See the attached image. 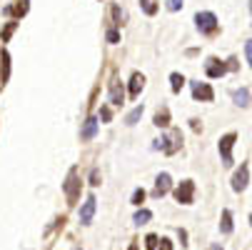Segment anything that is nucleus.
Here are the masks:
<instances>
[{"label":"nucleus","mask_w":252,"mask_h":250,"mask_svg":"<svg viewBox=\"0 0 252 250\" xmlns=\"http://www.w3.org/2000/svg\"><path fill=\"white\" fill-rule=\"evenodd\" d=\"M205 70H207V75H210V78H222L227 70H230V65H227V63H220L218 58H210L207 65H205Z\"/></svg>","instance_id":"6"},{"label":"nucleus","mask_w":252,"mask_h":250,"mask_svg":"<svg viewBox=\"0 0 252 250\" xmlns=\"http://www.w3.org/2000/svg\"><path fill=\"white\" fill-rule=\"evenodd\" d=\"M63 188H65L67 205H78V200H80V175H78V168H70Z\"/></svg>","instance_id":"1"},{"label":"nucleus","mask_w":252,"mask_h":250,"mask_svg":"<svg viewBox=\"0 0 252 250\" xmlns=\"http://www.w3.org/2000/svg\"><path fill=\"white\" fill-rule=\"evenodd\" d=\"M180 143H183V135H180V130H170L165 138L155 140V148H158V150H165L167 155H172V153L180 148Z\"/></svg>","instance_id":"2"},{"label":"nucleus","mask_w":252,"mask_h":250,"mask_svg":"<svg viewBox=\"0 0 252 250\" xmlns=\"http://www.w3.org/2000/svg\"><path fill=\"white\" fill-rule=\"evenodd\" d=\"M120 40V33L118 30H107V43H118Z\"/></svg>","instance_id":"27"},{"label":"nucleus","mask_w":252,"mask_h":250,"mask_svg":"<svg viewBox=\"0 0 252 250\" xmlns=\"http://www.w3.org/2000/svg\"><path fill=\"white\" fill-rule=\"evenodd\" d=\"M158 250H172V243H170L167 238H162V240H160V245H158Z\"/></svg>","instance_id":"30"},{"label":"nucleus","mask_w":252,"mask_h":250,"mask_svg":"<svg viewBox=\"0 0 252 250\" xmlns=\"http://www.w3.org/2000/svg\"><path fill=\"white\" fill-rule=\"evenodd\" d=\"M15 28H18V23H8V25H5V30H3V35H0V40L8 43V40H10V35L15 33Z\"/></svg>","instance_id":"23"},{"label":"nucleus","mask_w":252,"mask_h":250,"mask_svg":"<svg viewBox=\"0 0 252 250\" xmlns=\"http://www.w3.org/2000/svg\"><path fill=\"white\" fill-rule=\"evenodd\" d=\"M3 13H5V15H18V18H23V15L28 13V0H20L18 5H13V8H5Z\"/></svg>","instance_id":"16"},{"label":"nucleus","mask_w":252,"mask_h":250,"mask_svg":"<svg viewBox=\"0 0 252 250\" xmlns=\"http://www.w3.org/2000/svg\"><path fill=\"white\" fill-rule=\"evenodd\" d=\"M250 225H252V215H250Z\"/></svg>","instance_id":"33"},{"label":"nucleus","mask_w":252,"mask_h":250,"mask_svg":"<svg viewBox=\"0 0 252 250\" xmlns=\"http://www.w3.org/2000/svg\"><path fill=\"white\" fill-rule=\"evenodd\" d=\"M195 25H197L200 33L212 35L215 30H218V18H215L212 13H197V15H195Z\"/></svg>","instance_id":"4"},{"label":"nucleus","mask_w":252,"mask_h":250,"mask_svg":"<svg viewBox=\"0 0 252 250\" xmlns=\"http://www.w3.org/2000/svg\"><path fill=\"white\" fill-rule=\"evenodd\" d=\"M170 183H172V178H170L167 173H160L158 180H155V188H153V195H155V198H162V195L170 190Z\"/></svg>","instance_id":"10"},{"label":"nucleus","mask_w":252,"mask_h":250,"mask_svg":"<svg viewBox=\"0 0 252 250\" xmlns=\"http://www.w3.org/2000/svg\"><path fill=\"white\" fill-rule=\"evenodd\" d=\"M212 250H220V248H212Z\"/></svg>","instance_id":"34"},{"label":"nucleus","mask_w":252,"mask_h":250,"mask_svg":"<svg viewBox=\"0 0 252 250\" xmlns=\"http://www.w3.org/2000/svg\"><path fill=\"white\" fill-rule=\"evenodd\" d=\"M170 83H172V93H180V90H183V85H185V78L180 75V73H172L170 75Z\"/></svg>","instance_id":"19"},{"label":"nucleus","mask_w":252,"mask_h":250,"mask_svg":"<svg viewBox=\"0 0 252 250\" xmlns=\"http://www.w3.org/2000/svg\"><path fill=\"white\" fill-rule=\"evenodd\" d=\"M140 5H142V10H145L148 15L158 13V0H140Z\"/></svg>","instance_id":"21"},{"label":"nucleus","mask_w":252,"mask_h":250,"mask_svg":"<svg viewBox=\"0 0 252 250\" xmlns=\"http://www.w3.org/2000/svg\"><path fill=\"white\" fill-rule=\"evenodd\" d=\"M232 100H235V105H240V108L250 105V93H247V88H240V90H235V93H232Z\"/></svg>","instance_id":"14"},{"label":"nucleus","mask_w":252,"mask_h":250,"mask_svg":"<svg viewBox=\"0 0 252 250\" xmlns=\"http://www.w3.org/2000/svg\"><path fill=\"white\" fill-rule=\"evenodd\" d=\"M123 98H125V93H123V83L115 78V80L110 83V103H113V105H123Z\"/></svg>","instance_id":"12"},{"label":"nucleus","mask_w":252,"mask_h":250,"mask_svg":"<svg viewBox=\"0 0 252 250\" xmlns=\"http://www.w3.org/2000/svg\"><path fill=\"white\" fill-rule=\"evenodd\" d=\"M247 180H250V168H247V165H240V170H237L235 178H232V188L240 193V190L247 188Z\"/></svg>","instance_id":"9"},{"label":"nucleus","mask_w":252,"mask_h":250,"mask_svg":"<svg viewBox=\"0 0 252 250\" xmlns=\"http://www.w3.org/2000/svg\"><path fill=\"white\" fill-rule=\"evenodd\" d=\"M100 118H102L105 123H110V120H113V110H110V108H102V110H100Z\"/></svg>","instance_id":"26"},{"label":"nucleus","mask_w":252,"mask_h":250,"mask_svg":"<svg viewBox=\"0 0 252 250\" xmlns=\"http://www.w3.org/2000/svg\"><path fill=\"white\" fill-rule=\"evenodd\" d=\"M90 185H100V173H97V170L90 173Z\"/></svg>","instance_id":"31"},{"label":"nucleus","mask_w":252,"mask_h":250,"mask_svg":"<svg viewBox=\"0 0 252 250\" xmlns=\"http://www.w3.org/2000/svg\"><path fill=\"white\" fill-rule=\"evenodd\" d=\"M95 205H97V200H95L93 195H88V198H85V203H83V208H80V223H83V225H90V223H93Z\"/></svg>","instance_id":"7"},{"label":"nucleus","mask_w":252,"mask_h":250,"mask_svg":"<svg viewBox=\"0 0 252 250\" xmlns=\"http://www.w3.org/2000/svg\"><path fill=\"white\" fill-rule=\"evenodd\" d=\"M142 200H145V190H142V188H137V190L132 193V203H135V205H140Z\"/></svg>","instance_id":"24"},{"label":"nucleus","mask_w":252,"mask_h":250,"mask_svg":"<svg viewBox=\"0 0 252 250\" xmlns=\"http://www.w3.org/2000/svg\"><path fill=\"white\" fill-rule=\"evenodd\" d=\"M150 218H153V213H150V210H137V213H135V218H132V220H135L137 225H142V223H148Z\"/></svg>","instance_id":"22"},{"label":"nucleus","mask_w":252,"mask_h":250,"mask_svg":"<svg viewBox=\"0 0 252 250\" xmlns=\"http://www.w3.org/2000/svg\"><path fill=\"white\" fill-rule=\"evenodd\" d=\"M142 88H145V75H142V73H132V78H130V98H137Z\"/></svg>","instance_id":"11"},{"label":"nucleus","mask_w":252,"mask_h":250,"mask_svg":"<svg viewBox=\"0 0 252 250\" xmlns=\"http://www.w3.org/2000/svg\"><path fill=\"white\" fill-rule=\"evenodd\" d=\"M245 55H247V60H250V68H252V40L245 43Z\"/></svg>","instance_id":"29"},{"label":"nucleus","mask_w":252,"mask_h":250,"mask_svg":"<svg viewBox=\"0 0 252 250\" xmlns=\"http://www.w3.org/2000/svg\"><path fill=\"white\" fill-rule=\"evenodd\" d=\"M250 13H252V0H250Z\"/></svg>","instance_id":"32"},{"label":"nucleus","mask_w":252,"mask_h":250,"mask_svg":"<svg viewBox=\"0 0 252 250\" xmlns=\"http://www.w3.org/2000/svg\"><path fill=\"white\" fill-rule=\"evenodd\" d=\"M155 125H158V128L170 125V110H167V108H160V110L155 113Z\"/></svg>","instance_id":"17"},{"label":"nucleus","mask_w":252,"mask_h":250,"mask_svg":"<svg viewBox=\"0 0 252 250\" xmlns=\"http://www.w3.org/2000/svg\"><path fill=\"white\" fill-rule=\"evenodd\" d=\"M95 133H97V120H95V118H88L85 125H83L80 138H83V140H90V138H95Z\"/></svg>","instance_id":"13"},{"label":"nucleus","mask_w":252,"mask_h":250,"mask_svg":"<svg viewBox=\"0 0 252 250\" xmlns=\"http://www.w3.org/2000/svg\"><path fill=\"white\" fill-rule=\"evenodd\" d=\"M192 98L210 103V100L215 98V93H212V88H210L207 83H192Z\"/></svg>","instance_id":"8"},{"label":"nucleus","mask_w":252,"mask_h":250,"mask_svg":"<svg viewBox=\"0 0 252 250\" xmlns=\"http://www.w3.org/2000/svg\"><path fill=\"white\" fill-rule=\"evenodd\" d=\"M235 140H237L235 133H227V135L220 138V155H222V163L227 168L232 165V145H235Z\"/></svg>","instance_id":"5"},{"label":"nucleus","mask_w":252,"mask_h":250,"mask_svg":"<svg viewBox=\"0 0 252 250\" xmlns=\"http://www.w3.org/2000/svg\"><path fill=\"white\" fill-rule=\"evenodd\" d=\"M195 198V183L192 180H183L177 188H175V200L183 203V205H190Z\"/></svg>","instance_id":"3"},{"label":"nucleus","mask_w":252,"mask_h":250,"mask_svg":"<svg viewBox=\"0 0 252 250\" xmlns=\"http://www.w3.org/2000/svg\"><path fill=\"white\" fill-rule=\"evenodd\" d=\"M0 60H3V75H0V85H3V83H8V75H10V55H8V50L0 53Z\"/></svg>","instance_id":"15"},{"label":"nucleus","mask_w":252,"mask_h":250,"mask_svg":"<svg viewBox=\"0 0 252 250\" xmlns=\"http://www.w3.org/2000/svg\"><path fill=\"white\" fill-rule=\"evenodd\" d=\"M220 230H222L225 235H230V233H232V213H230V210H222V223H220Z\"/></svg>","instance_id":"18"},{"label":"nucleus","mask_w":252,"mask_h":250,"mask_svg":"<svg viewBox=\"0 0 252 250\" xmlns=\"http://www.w3.org/2000/svg\"><path fill=\"white\" fill-rule=\"evenodd\" d=\"M140 118H142V105H137V108H135V110H130V113H127V118H125V123H127V125H135V123H137Z\"/></svg>","instance_id":"20"},{"label":"nucleus","mask_w":252,"mask_h":250,"mask_svg":"<svg viewBox=\"0 0 252 250\" xmlns=\"http://www.w3.org/2000/svg\"><path fill=\"white\" fill-rule=\"evenodd\" d=\"M183 8V0H167V10H180Z\"/></svg>","instance_id":"28"},{"label":"nucleus","mask_w":252,"mask_h":250,"mask_svg":"<svg viewBox=\"0 0 252 250\" xmlns=\"http://www.w3.org/2000/svg\"><path fill=\"white\" fill-rule=\"evenodd\" d=\"M145 248H148V250H155V248H158V235H148V238H145Z\"/></svg>","instance_id":"25"}]
</instances>
